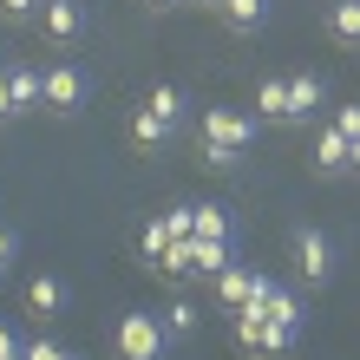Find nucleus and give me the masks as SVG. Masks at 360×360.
Wrapping results in <instances>:
<instances>
[{
	"label": "nucleus",
	"mask_w": 360,
	"mask_h": 360,
	"mask_svg": "<svg viewBox=\"0 0 360 360\" xmlns=\"http://www.w3.org/2000/svg\"><path fill=\"white\" fill-rule=\"evenodd\" d=\"M164 347H171L164 314H151V308H124L118 314V360H164Z\"/></svg>",
	"instance_id": "obj_1"
},
{
	"label": "nucleus",
	"mask_w": 360,
	"mask_h": 360,
	"mask_svg": "<svg viewBox=\"0 0 360 360\" xmlns=\"http://www.w3.org/2000/svg\"><path fill=\"white\" fill-rule=\"evenodd\" d=\"M197 144H217V151H249L256 144V118L249 112H236V105H203V131H197Z\"/></svg>",
	"instance_id": "obj_2"
},
{
	"label": "nucleus",
	"mask_w": 360,
	"mask_h": 360,
	"mask_svg": "<svg viewBox=\"0 0 360 360\" xmlns=\"http://www.w3.org/2000/svg\"><path fill=\"white\" fill-rule=\"evenodd\" d=\"M86 98H92V79H86V66H79V59L46 66V112L72 118V112H86Z\"/></svg>",
	"instance_id": "obj_3"
},
{
	"label": "nucleus",
	"mask_w": 360,
	"mask_h": 360,
	"mask_svg": "<svg viewBox=\"0 0 360 360\" xmlns=\"http://www.w3.org/2000/svg\"><path fill=\"white\" fill-rule=\"evenodd\" d=\"M295 334H302V328H282V321H269V314H256V308L236 314V341H243L249 354H262V360H282V354L295 347Z\"/></svg>",
	"instance_id": "obj_4"
},
{
	"label": "nucleus",
	"mask_w": 360,
	"mask_h": 360,
	"mask_svg": "<svg viewBox=\"0 0 360 360\" xmlns=\"http://www.w3.org/2000/svg\"><path fill=\"white\" fill-rule=\"evenodd\" d=\"M295 269H302V282L308 288H321L328 282V275H334V243H328V229H314V223H302V229H295Z\"/></svg>",
	"instance_id": "obj_5"
},
{
	"label": "nucleus",
	"mask_w": 360,
	"mask_h": 360,
	"mask_svg": "<svg viewBox=\"0 0 360 360\" xmlns=\"http://www.w3.org/2000/svg\"><path fill=\"white\" fill-rule=\"evenodd\" d=\"M249 308L269 314V321H282V328H302V321H308V314H302V295L282 288L275 275H256V295H249Z\"/></svg>",
	"instance_id": "obj_6"
},
{
	"label": "nucleus",
	"mask_w": 360,
	"mask_h": 360,
	"mask_svg": "<svg viewBox=\"0 0 360 360\" xmlns=\"http://www.w3.org/2000/svg\"><path fill=\"white\" fill-rule=\"evenodd\" d=\"M39 33H46L53 46H79V33H86V7H79V0H46V7H39Z\"/></svg>",
	"instance_id": "obj_7"
},
{
	"label": "nucleus",
	"mask_w": 360,
	"mask_h": 360,
	"mask_svg": "<svg viewBox=\"0 0 360 360\" xmlns=\"http://www.w3.org/2000/svg\"><path fill=\"white\" fill-rule=\"evenodd\" d=\"M256 275H262V269L229 262V269L217 275V308H223V314H243V308H249V295H256Z\"/></svg>",
	"instance_id": "obj_8"
},
{
	"label": "nucleus",
	"mask_w": 360,
	"mask_h": 360,
	"mask_svg": "<svg viewBox=\"0 0 360 360\" xmlns=\"http://www.w3.org/2000/svg\"><path fill=\"white\" fill-rule=\"evenodd\" d=\"M66 302H72V288L59 282V275H33V282H27V308L39 314V321H53V314H66Z\"/></svg>",
	"instance_id": "obj_9"
},
{
	"label": "nucleus",
	"mask_w": 360,
	"mask_h": 360,
	"mask_svg": "<svg viewBox=\"0 0 360 360\" xmlns=\"http://www.w3.org/2000/svg\"><path fill=\"white\" fill-rule=\"evenodd\" d=\"M7 86H13V112H39L46 105V72L39 66H7Z\"/></svg>",
	"instance_id": "obj_10"
},
{
	"label": "nucleus",
	"mask_w": 360,
	"mask_h": 360,
	"mask_svg": "<svg viewBox=\"0 0 360 360\" xmlns=\"http://www.w3.org/2000/svg\"><path fill=\"white\" fill-rule=\"evenodd\" d=\"M171 131H177V124H171V118H158L151 105H138V112H131V144H138V151H158V144H171Z\"/></svg>",
	"instance_id": "obj_11"
},
{
	"label": "nucleus",
	"mask_w": 360,
	"mask_h": 360,
	"mask_svg": "<svg viewBox=\"0 0 360 360\" xmlns=\"http://www.w3.org/2000/svg\"><path fill=\"white\" fill-rule=\"evenodd\" d=\"M197 243H236V217H229V203H197Z\"/></svg>",
	"instance_id": "obj_12"
},
{
	"label": "nucleus",
	"mask_w": 360,
	"mask_h": 360,
	"mask_svg": "<svg viewBox=\"0 0 360 360\" xmlns=\"http://www.w3.org/2000/svg\"><path fill=\"white\" fill-rule=\"evenodd\" d=\"M328 39L334 46H360V0H328Z\"/></svg>",
	"instance_id": "obj_13"
},
{
	"label": "nucleus",
	"mask_w": 360,
	"mask_h": 360,
	"mask_svg": "<svg viewBox=\"0 0 360 360\" xmlns=\"http://www.w3.org/2000/svg\"><path fill=\"white\" fill-rule=\"evenodd\" d=\"M256 118L295 124V118H288V79H262V86H256Z\"/></svg>",
	"instance_id": "obj_14"
},
{
	"label": "nucleus",
	"mask_w": 360,
	"mask_h": 360,
	"mask_svg": "<svg viewBox=\"0 0 360 360\" xmlns=\"http://www.w3.org/2000/svg\"><path fill=\"white\" fill-rule=\"evenodd\" d=\"M314 171H321V177H341V171H347V138L334 131V124L314 138Z\"/></svg>",
	"instance_id": "obj_15"
},
{
	"label": "nucleus",
	"mask_w": 360,
	"mask_h": 360,
	"mask_svg": "<svg viewBox=\"0 0 360 360\" xmlns=\"http://www.w3.org/2000/svg\"><path fill=\"white\" fill-rule=\"evenodd\" d=\"M314 105H321V79H314V72H288V118L302 124Z\"/></svg>",
	"instance_id": "obj_16"
},
{
	"label": "nucleus",
	"mask_w": 360,
	"mask_h": 360,
	"mask_svg": "<svg viewBox=\"0 0 360 360\" xmlns=\"http://www.w3.org/2000/svg\"><path fill=\"white\" fill-rule=\"evenodd\" d=\"M158 275H171V282H190V275H203V269H197V236H184V243H171V249H164Z\"/></svg>",
	"instance_id": "obj_17"
},
{
	"label": "nucleus",
	"mask_w": 360,
	"mask_h": 360,
	"mask_svg": "<svg viewBox=\"0 0 360 360\" xmlns=\"http://www.w3.org/2000/svg\"><path fill=\"white\" fill-rule=\"evenodd\" d=\"M217 13H223V20H229V27H236V33H256L262 20H269V0H223Z\"/></svg>",
	"instance_id": "obj_18"
},
{
	"label": "nucleus",
	"mask_w": 360,
	"mask_h": 360,
	"mask_svg": "<svg viewBox=\"0 0 360 360\" xmlns=\"http://www.w3.org/2000/svg\"><path fill=\"white\" fill-rule=\"evenodd\" d=\"M138 105H151V112H158V118H171V124H177V118L190 112V98H184L177 86H151V92H144Z\"/></svg>",
	"instance_id": "obj_19"
},
{
	"label": "nucleus",
	"mask_w": 360,
	"mask_h": 360,
	"mask_svg": "<svg viewBox=\"0 0 360 360\" xmlns=\"http://www.w3.org/2000/svg\"><path fill=\"white\" fill-rule=\"evenodd\" d=\"M164 249H171V229H164V217H151V223L138 229V256L158 269V262H164Z\"/></svg>",
	"instance_id": "obj_20"
},
{
	"label": "nucleus",
	"mask_w": 360,
	"mask_h": 360,
	"mask_svg": "<svg viewBox=\"0 0 360 360\" xmlns=\"http://www.w3.org/2000/svg\"><path fill=\"white\" fill-rule=\"evenodd\" d=\"M197 302H171V308H164V328H171V341H184V334H197Z\"/></svg>",
	"instance_id": "obj_21"
},
{
	"label": "nucleus",
	"mask_w": 360,
	"mask_h": 360,
	"mask_svg": "<svg viewBox=\"0 0 360 360\" xmlns=\"http://www.w3.org/2000/svg\"><path fill=\"white\" fill-rule=\"evenodd\" d=\"M229 262H236V243H197V269L203 275H223Z\"/></svg>",
	"instance_id": "obj_22"
},
{
	"label": "nucleus",
	"mask_w": 360,
	"mask_h": 360,
	"mask_svg": "<svg viewBox=\"0 0 360 360\" xmlns=\"http://www.w3.org/2000/svg\"><path fill=\"white\" fill-rule=\"evenodd\" d=\"M20 360H72V354L59 347L53 334H39V341H20Z\"/></svg>",
	"instance_id": "obj_23"
},
{
	"label": "nucleus",
	"mask_w": 360,
	"mask_h": 360,
	"mask_svg": "<svg viewBox=\"0 0 360 360\" xmlns=\"http://www.w3.org/2000/svg\"><path fill=\"white\" fill-rule=\"evenodd\" d=\"M197 158L210 164V171H236V164H243L236 151H217V144H197Z\"/></svg>",
	"instance_id": "obj_24"
},
{
	"label": "nucleus",
	"mask_w": 360,
	"mask_h": 360,
	"mask_svg": "<svg viewBox=\"0 0 360 360\" xmlns=\"http://www.w3.org/2000/svg\"><path fill=\"white\" fill-rule=\"evenodd\" d=\"M334 131H341L347 144L360 138V105H341V112H334Z\"/></svg>",
	"instance_id": "obj_25"
},
{
	"label": "nucleus",
	"mask_w": 360,
	"mask_h": 360,
	"mask_svg": "<svg viewBox=\"0 0 360 360\" xmlns=\"http://www.w3.org/2000/svg\"><path fill=\"white\" fill-rule=\"evenodd\" d=\"M39 7H46V0H0V13H7V20H39Z\"/></svg>",
	"instance_id": "obj_26"
},
{
	"label": "nucleus",
	"mask_w": 360,
	"mask_h": 360,
	"mask_svg": "<svg viewBox=\"0 0 360 360\" xmlns=\"http://www.w3.org/2000/svg\"><path fill=\"white\" fill-rule=\"evenodd\" d=\"M7 118H20V112H13V86H7V59H0V124Z\"/></svg>",
	"instance_id": "obj_27"
},
{
	"label": "nucleus",
	"mask_w": 360,
	"mask_h": 360,
	"mask_svg": "<svg viewBox=\"0 0 360 360\" xmlns=\"http://www.w3.org/2000/svg\"><path fill=\"white\" fill-rule=\"evenodd\" d=\"M0 360H20V341H13V328L0 321Z\"/></svg>",
	"instance_id": "obj_28"
},
{
	"label": "nucleus",
	"mask_w": 360,
	"mask_h": 360,
	"mask_svg": "<svg viewBox=\"0 0 360 360\" xmlns=\"http://www.w3.org/2000/svg\"><path fill=\"white\" fill-rule=\"evenodd\" d=\"M7 262H13V229L0 223V275H7Z\"/></svg>",
	"instance_id": "obj_29"
},
{
	"label": "nucleus",
	"mask_w": 360,
	"mask_h": 360,
	"mask_svg": "<svg viewBox=\"0 0 360 360\" xmlns=\"http://www.w3.org/2000/svg\"><path fill=\"white\" fill-rule=\"evenodd\" d=\"M347 171H360V138H354V144H347Z\"/></svg>",
	"instance_id": "obj_30"
},
{
	"label": "nucleus",
	"mask_w": 360,
	"mask_h": 360,
	"mask_svg": "<svg viewBox=\"0 0 360 360\" xmlns=\"http://www.w3.org/2000/svg\"><path fill=\"white\" fill-rule=\"evenodd\" d=\"M151 7H177V0H151Z\"/></svg>",
	"instance_id": "obj_31"
},
{
	"label": "nucleus",
	"mask_w": 360,
	"mask_h": 360,
	"mask_svg": "<svg viewBox=\"0 0 360 360\" xmlns=\"http://www.w3.org/2000/svg\"><path fill=\"white\" fill-rule=\"evenodd\" d=\"M210 7H223V0H210Z\"/></svg>",
	"instance_id": "obj_32"
},
{
	"label": "nucleus",
	"mask_w": 360,
	"mask_h": 360,
	"mask_svg": "<svg viewBox=\"0 0 360 360\" xmlns=\"http://www.w3.org/2000/svg\"><path fill=\"white\" fill-rule=\"evenodd\" d=\"M72 360H86V354H72Z\"/></svg>",
	"instance_id": "obj_33"
}]
</instances>
